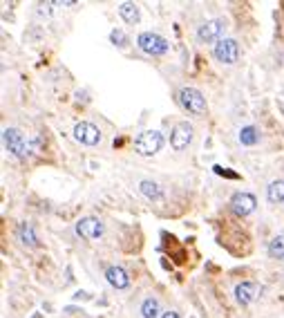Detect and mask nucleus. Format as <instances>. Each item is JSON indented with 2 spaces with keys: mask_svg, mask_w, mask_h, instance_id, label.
Instances as JSON below:
<instances>
[{
  "mask_svg": "<svg viewBox=\"0 0 284 318\" xmlns=\"http://www.w3.org/2000/svg\"><path fill=\"white\" fill-rule=\"evenodd\" d=\"M161 146H164V137H161V132H157V130H146L134 139V150H137L141 157L154 155V152L161 150Z\"/></svg>",
  "mask_w": 284,
  "mask_h": 318,
  "instance_id": "f257e3e1",
  "label": "nucleus"
},
{
  "mask_svg": "<svg viewBox=\"0 0 284 318\" xmlns=\"http://www.w3.org/2000/svg\"><path fill=\"white\" fill-rule=\"evenodd\" d=\"M137 45L144 50L146 54H150V56H161V54L168 52V41L164 38V36H159V34H154V32H144V34H139V38H137Z\"/></svg>",
  "mask_w": 284,
  "mask_h": 318,
  "instance_id": "f03ea898",
  "label": "nucleus"
},
{
  "mask_svg": "<svg viewBox=\"0 0 284 318\" xmlns=\"http://www.w3.org/2000/svg\"><path fill=\"white\" fill-rule=\"evenodd\" d=\"M179 103H181L190 114H195V117L206 112V99H204V94L195 88H184L181 92H179Z\"/></svg>",
  "mask_w": 284,
  "mask_h": 318,
  "instance_id": "7ed1b4c3",
  "label": "nucleus"
},
{
  "mask_svg": "<svg viewBox=\"0 0 284 318\" xmlns=\"http://www.w3.org/2000/svg\"><path fill=\"white\" fill-rule=\"evenodd\" d=\"M3 144L7 148V152H11L14 157H25L29 152V144L25 142L23 132L16 130V128H7L3 132Z\"/></svg>",
  "mask_w": 284,
  "mask_h": 318,
  "instance_id": "20e7f679",
  "label": "nucleus"
},
{
  "mask_svg": "<svg viewBox=\"0 0 284 318\" xmlns=\"http://www.w3.org/2000/svg\"><path fill=\"white\" fill-rule=\"evenodd\" d=\"M213 54L219 63L233 65V63H237V58H239V45H237V41H233V38H221L217 45H215Z\"/></svg>",
  "mask_w": 284,
  "mask_h": 318,
  "instance_id": "39448f33",
  "label": "nucleus"
},
{
  "mask_svg": "<svg viewBox=\"0 0 284 318\" xmlns=\"http://www.w3.org/2000/svg\"><path fill=\"white\" fill-rule=\"evenodd\" d=\"M224 29H226V23L219 21V18H215V21L204 23V25L197 29V38H199L201 43H219Z\"/></svg>",
  "mask_w": 284,
  "mask_h": 318,
  "instance_id": "423d86ee",
  "label": "nucleus"
},
{
  "mask_svg": "<svg viewBox=\"0 0 284 318\" xmlns=\"http://www.w3.org/2000/svg\"><path fill=\"white\" fill-rule=\"evenodd\" d=\"M190 142H193V126L188 121H179L170 132V146L175 150H184V148H188Z\"/></svg>",
  "mask_w": 284,
  "mask_h": 318,
  "instance_id": "0eeeda50",
  "label": "nucleus"
},
{
  "mask_svg": "<svg viewBox=\"0 0 284 318\" xmlns=\"http://www.w3.org/2000/svg\"><path fill=\"white\" fill-rule=\"evenodd\" d=\"M74 137L76 142H81L83 146H96L101 142V132L94 124H88V121H81V124L74 126Z\"/></svg>",
  "mask_w": 284,
  "mask_h": 318,
  "instance_id": "6e6552de",
  "label": "nucleus"
},
{
  "mask_svg": "<svg viewBox=\"0 0 284 318\" xmlns=\"http://www.w3.org/2000/svg\"><path fill=\"white\" fill-rule=\"evenodd\" d=\"M76 233L83 240H98L103 235V224L96 217H83L76 222Z\"/></svg>",
  "mask_w": 284,
  "mask_h": 318,
  "instance_id": "1a4fd4ad",
  "label": "nucleus"
},
{
  "mask_svg": "<svg viewBox=\"0 0 284 318\" xmlns=\"http://www.w3.org/2000/svg\"><path fill=\"white\" fill-rule=\"evenodd\" d=\"M255 206H257V200L253 197L251 193H235L231 197V209L235 215H251L253 211H255Z\"/></svg>",
  "mask_w": 284,
  "mask_h": 318,
  "instance_id": "9d476101",
  "label": "nucleus"
},
{
  "mask_svg": "<svg viewBox=\"0 0 284 318\" xmlns=\"http://www.w3.org/2000/svg\"><path fill=\"white\" fill-rule=\"evenodd\" d=\"M262 293V287L257 283H242L235 287V298L239 305H251L253 301H257Z\"/></svg>",
  "mask_w": 284,
  "mask_h": 318,
  "instance_id": "9b49d317",
  "label": "nucleus"
},
{
  "mask_svg": "<svg viewBox=\"0 0 284 318\" xmlns=\"http://www.w3.org/2000/svg\"><path fill=\"white\" fill-rule=\"evenodd\" d=\"M106 278L108 283L114 287V289H126V287H130V276H128V271L119 265H112L106 269Z\"/></svg>",
  "mask_w": 284,
  "mask_h": 318,
  "instance_id": "f8f14e48",
  "label": "nucleus"
},
{
  "mask_svg": "<svg viewBox=\"0 0 284 318\" xmlns=\"http://www.w3.org/2000/svg\"><path fill=\"white\" fill-rule=\"evenodd\" d=\"M119 16L128 23V25H137L139 18H141L139 7H137L134 3H121V5H119Z\"/></svg>",
  "mask_w": 284,
  "mask_h": 318,
  "instance_id": "ddd939ff",
  "label": "nucleus"
},
{
  "mask_svg": "<svg viewBox=\"0 0 284 318\" xmlns=\"http://www.w3.org/2000/svg\"><path fill=\"white\" fill-rule=\"evenodd\" d=\"M18 240H21L25 247H36L38 244V237L34 233V226L32 224H21L18 226Z\"/></svg>",
  "mask_w": 284,
  "mask_h": 318,
  "instance_id": "4468645a",
  "label": "nucleus"
},
{
  "mask_svg": "<svg viewBox=\"0 0 284 318\" xmlns=\"http://www.w3.org/2000/svg\"><path fill=\"white\" fill-rule=\"evenodd\" d=\"M267 197H269V202H273V204H280V202H284V182L282 180L271 182L269 188H267Z\"/></svg>",
  "mask_w": 284,
  "mask_h": 318,
  "instance_id": "2eb2a0df",
  "label": "nucleus"
},
{
  "mask_svg": "<svg viewBox=\"0 0 284 318\" xmlns=\"http://www.w3.org/2000/svg\"><path fill=\"white\" fill-rule=\"evenodd\" d=\"M257 142H260V132H257V128L246 126V128L239 130V144L242 146H255Z\"/></svg>",
  "mask_w": 284,
  "mask_h": 318,
  "instance_id": "dca6fc26",
  "label": "nucleus"
},
{
  "mask_svg": "<svg viewBox=\"0 0 284 318\" xmlns=\"http://www.w3.org/2000/svg\"><path fill=\"white\" fill-rule=\"evenodd\" d=\"M139 191L146 195L148 200H159L161 197V188H159L157 182H150V180H144L139 184Z\"/></svg>",
  "mask_w": 284,
  "mask_h": 318,
  "instance_id": "f3484780",
  "label": "nucleus"
},
{
  "mask_svg": "<svg viewBox=\"0 0 284 318\" xmlns=\"http://www.w3.org/2000/svg\"><path fill=\"white\" fill-rule=\"evenodd\" d=\"M141 316L144 318H159V301L157 298H146L141 303Z\"/></svg>",
  "mask_w": 284,
  "mask_h": 318,
  "instance_id": "a211bd4d",
  "label": "nucleus"
},
{
  "mask_svg": "<svg viewBox=\"0 0 284 318\" xmlns=\"http://www.w3.org/2000/svg\"><path fill=\"white\" fill-rule=\"evenodd\" d=\"M269 255L277 260H284V235H277L269 242Z\"/></svg>",
  "mask_w": 284,
  "mask_h": 318,
  "instance_id": "6ab92c4d",
  "label": "nucleus"
},
{
  "mask_svg": "<svg viewBox=\"0 0 284 318\" xmlns=\"http://www.w3.org/2000/svg\"><path fill=\"white\" fill-rule=\"evenodd\" d=\"M110 41L114 43V45H119V47H123V45H128V36L121 32V29H114L112 34H110Z\"/></svg>",
  "mask_w": 284,
  "mask_h": 318,
  "instance_id": "aec40b11",
  "label": "nucleus"
},
{
  "mask_svg": "<svg viewBox=\"0 0 284 318\" xmlns=\"http://www.w3.org/2000/svg\"><path fill=\"white\" fill-rule=\"evenodd\" d=\"M54 7H58V5L56 3H40L38 5V14L40 16H52V9Z\"/></svg>",
  "mask_w": 284,
  "mask_h": 318,
  "instance_id": "412c9836",
  "label": "nucleus"
},
{
  "mask_svg": "<svg viewBox=\"0 0 284 318\" xmlns=\"http://www.w3.org/2000/svg\"><path fill=\"white\" fill-rule=\"evenodd\" d=\"M161 318H181V316H179L177 311H166V314H164Z\"/></svg>",
  "mask_w": 284,
  "mask_h": 318,
  "instance_id": "4be33fe9",
  "label": "nucleus"
}]
</instances>
